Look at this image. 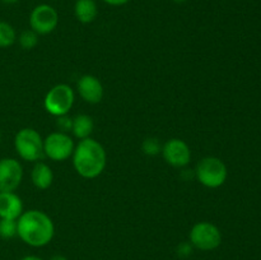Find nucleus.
Wrapping results in <instances>:
<instances>
[{
    "mask_svg": "<svg viewBox=\"0 0 261 260\" xmlns=\"http://www.w3.org/2000/svg\"><path fill=\"white\" fill-rule=\"evenodd\" d=\"M74 140L68 133L54 132L43 139V155L54 162H64L73 155Z\"/></svg>",
    "mask_w": 261,
    "mask_h": 260,
    "instance_id": "nucleus-6",
    "label": "nucleus"
},
{
    "mask_svg": "<svg viewBox=\"0 0 261 260\" xmlns=\"http://www.w3.org/2000/svg\"><path fill=\"white\" fill-rule=\"evenodd\" d=\"M22 213V199L14 191H0V218L18 219Z\"/></svg>",
    "mask_w": 261,
    "mask_h": 260,
    "instance_id": "nucleus-12",
    "label": "nucleus"
},
{
    "mask_svg": "<svg viewBox=\"0 0 261 260\" xmlns=\"http://www.w3.org/2000/svg\"><path fill=\"white\" fill-rule=\"evenodd\" d=\"M74 101H75V94H74L73 88L68 84L60 83L54 86L46 93L43 106L48 114L60 117L68 115V112L73 107Z\"/></svg>",
    "mask_w": 261,
    "mask_h": 260,
    "instance_id": "nucleus-5",
    "label": "nucleus"
},
{
    "mask_svg": "<svg viewBox=\"0 0 261 260\" xmlns=\"http://www.w3.org/2000/svg\"><path fill=\"white\" fill-rule=\"evenodd\" d=\"M17 41V32L10 23L0 20V47L12 46Z\"/></svg>",
    "mask_w": 261,
    "mask_h": 260,
    "instance_id": "nucleus-16",
    "label": "nucleus"
},
{
    "mask_svg": "<svg viewBox=\"0 0 261 260\" xmlns=\"http://www.w3.org/2000/svg\"><path fill=\"white\" fill-rule=\"evenodd\" d=\"M18 42H19L20 47L23 50H32L37 46L38 43V35L32 30H25L18 37Z\"/></svg>",
    "mask_w": 261,
    "mask_h": 260,
    "instance_id": "nucleus-18",
    "label": "nucleus"
},
{
    "mask_svg": "<svg viewBox=\"0 0 261 260\" xmlns=\"http://www.w3.org/2000/svg\"><path fill=\"white\" fill-rule=\"evenodd\" d=\"M73 166L76 173L83 178H96L103 172L107 163V154L103 145L93 138H86L75 144Z\"/></svg>",
    "mask_w": 261,
    "mask_h": 260,
    "instance_id": "nucleus-2",
    "label": "nucleus"
},
{
    "mask_svg": "<svg viewBox=\"0 0 261 260\" xmlns=\"http://www.w3.org/2000/svg\"><path fill=\"white\" fill-rule=\"evenodd\" d=\"M31 180L32 184L40 190H46L54 183V172L48 165L45 162H36L31 171Z\"/></svg>",
    "mask_w": 261,
    "mask_h": 260,
    "instance_id": "nucleus-13",
    "label": "nucleus"
},
{
    "mask_svg": "<svg viewBox=\"0 0 261 260\" xmlns=\"http://www.w3.org/2000/svg\"><path fill=\"white\" fill-rule=\"evenodd\" d=\"M59 24V13L48 4H40L33 8L30 15L31 30L38 36L54 32Z\"/></svg>",
    "mask_w": 261,
    "mask_h": 260,
    "instance_id": "nucleus-8",
    "label": "nucleus"
},
{
    "mask_svg": "<svg viewBox=\"0 0 261 260\" xmlns=\"http://www.w3.org/2000/svg\"><path fill=\"white\" fill-rule=\"evenodd\" d=\"M18 236L32 247H42L50 244L55 235L54 222L45 212L31 209L23 212L17 219Z\"/></svg>",
    "mask_w": 261,
    "mask_h": 260,
    "instance_id": "nucleus-1",
    "label": "nucleus"
},
{
    "mask_svg": "<svg viewBox=\"0 0 261 260\" xmlns=\"http://www.w3.org/2000/svg\"><path fill=\"white\" fill-rule=\"evenodd\" d=\"M142 149L145 154L153 157V155L160 154L161 150H162V145H161L160 140H158L157 138H147V139L143 142Z\"/></svg>",
    "mask_w": 261,
    "mask_h": 260,
    "instance_id": "nucleus-19",
    "label": "nucleus"
},
{
    "mask_svg": "<svg viewBox=\"0 0 261 260\" xmlns=\"http://www.w3.org/2000/svg\"><path fill=\"white\" fill-rule=\"evenodd\" d=\"M18 227L17 219H5L0 218V237L4 240L13 239L17 236Z\"/></svg>",
    "mask_w": 261,
    "mask_h": 260,
    "instance_id": "nucleus-17",
    "label": "nucleus"
},
{
    "mask_svg": "<svg viewBox=\"0 0 261 260\" xmlns=\"http://www.w3.org/2000/svg\"><path fill=\"white\" fill-rule=\"evenodd\" d=\"M191 251H193V245H191L190 242H184V244L178 245L177 254L180 255V256L182 257L189 256V255L191 254Z\"/></svg>",
    "mask_w": 261,
    "mask_h": 260,
    "instance_id": "nucleus-21",
    "label": "nucleus"
},
{
    "mask_svg": "<svg viewBox=\"0 0 261 260\" xmlns=\"http://www.w3.org/2000/svg\"><path fill=\"white\" fill-rule=\"evenodd\" d=\"M23 180V167L15 158L0 160V191H14Z\"/></svg>",
    "mask_w": 261,
    "mask_h": 260,
    "instance_id": "nucleus-10",
    "label": "nucleus"
},
{
    "mask_svg": "<svg viewBox=\"0 0 261 260\" xmlns=\"http://www.w3.org/2000/svg\"><path fill=\"white\" fill-rule=\"evenodd\" d=\"M14 148L27 162H38L43 157V138L32 127H23L15 134Z\"/></svg>",
    "mask_w": 261,
    "mask_h": 260,
    "instance_id": "nucleus-4",
    "label": "nucleus"
},
{
    "mask_svg": "<svg viewBox=\"0 0 261 260\" xmlns=\"http://www.w3.org/2000/svg\"><path fill=\"white\" fill-rule=\"evenodd\" d=\"M172 2L177 3V4H184V3H186V2H188V0H172Z\"/></svg>",
    "mask_w": 261,
    "mask_h": 260,
    "instance_id": "nucleus-26",
    "label": "nucleus"
},
{
    "mask_svg": "<svg viewBox=\"0 0 261 260\" xmlns=\"http://www.w3.org/2000/svg\"><path fill=\"white\" fill-rule=\"evenodd\" d=\"M106 4L112 5V7H120V5H125L130 2V0H103Z\"/></svg>",
    "mask_w": 261,
    "mask_h": 260,
    "instance_id": "nucleus-22",
    "label": "nucleus"
},
{
    "mask_svg": "<svg viewBox=\"0 0 261 260\" xmlns=\"http://www.w3.org/2000/svg\"><path fill=\"white\" fill-rule=\"evenodd\" d=\"M50 260H68V259H66L65 256H63V255H54Z\"/></svg>",
    "mask_w": 261,
    "mask_h": 260,
    "instance_id": "nucleus-24",
    "label": "nucleus"
},
{
    "mask_svg": "<svg viewBox=\"0 0 261 260\" xmlns=\"http://www.w3.org/2000/svg\"><path fill=\"white\" fill-rule=\"evenodd\" d=\"M0 140H2V130H0Z\"/></svg>",
    "mask_w": 261,
    "mask_h": 260,
    "instance_id": "nucleus-27",
    "label": "nucleus"
},
{
    "mask_svg": "<svg viewBox=\"0 0 261 260\" xmlns=\"http://www.w3.org/2000/svg\"><path fill=\"white\" fill-rule=\"evenodd\" d=\"M190 244L201 251H212L222 244V233L216 224L211 222H198L190 229Z\"/></svg>",
    "mask_w": 261,
    "mask_h": 260,
    "instance_id": "nucleus-7",
    "label": "nucleus"
},
{
    "mask_svg": "<svg viewBox=\"0 0 261 260\" xmlns=\"http://www.w3.org/2000/svg\"><path fill=\"white\" fill-rule=\"evenodd\" d=\"M4 4H15V3H18L19 0H2Z\"/></svg>",
    "mask_w": 261,
    "mask_h": 260,
    "instance_id": "nucleus-25",
    "label": "nucleus"
},
{
    "mask_svg": "<svg viewBox=\"0 0 261 260\" xmlns=\"http://www.w3.org/2000/svg\"><path fill=\"white\" fill-rule=\"evenodd\" d=\"M94 129L93 120L88 115H76L73 119V125H71V133L76 139L82 140L86 138H91L92 132Z\"/></svg>",
    "mask_w": 261,
    "mask_h": 260,
    "instance_id": "nucleus-15",
    "label": "nucleus"
},
{
    "mask_svg": "<svg viewBox=\"0 0 261 260\" xmlns=\"http://www.w3.org/2000/svg\"><path fill=\"white\" fill-rule=\"evenodd\" d=\"M227 167L218 157H204L195 167L196 180L209 189L221 188L227 180Z\"/></svg>",
    "mask_w": 261,
    "mask_h": 260,
    "instance_id": "nucleus-3",
    "label": "nucleus"
},
{
    "mask_svg": "<svg viewBox=\"0 0 261 260\" xmlns=\"http://www.w3.org/2000/svg\"><path fill=\"white\" fill-rule=\"evenodd\" d=\"M20 260H43V259H41V257L36 256V255H27V256L22 257V259H20Z\"/></svg>",
    "mask_w": 261,
    "mask_h": 260,
    "instance_id": "nucleus-23",
    "label": "nucleus"
},
{
    "mask_svg": "<svg viewBox=\"0 0 261 260\" xmlns=\"http://www.w3.org/2000/svg\"><path fill=\"white\" fill-rule=\"evenodd\" d=\"M76 87H78L79 96L87 103H99L103 98V86H102L101 81L92 74H86V75L81 76Z\"/></svg>",
    "mask_w": 261,
    "mask_h": 260,
    "instance_id": "nucleus-11",
    "label": "nucleus"
},
{
    "mask_svg": "<svg viewBox=\"0 0 261 260\" xmlns=\"http://www.w3.org/2000/svg\"><path fill=\"white\" fill-rule=\"evenodd\" d=\"M74 14L76 19L83 24L92 23L98 14L97 3L94 0H76L74 4Z\"/></svg>",
    "mask_w": 261,
    "mask_h": 260,
    "instance_id": "nucleus-14",
    "label": "nucleus"
},
{
    "mask_svg": "<svg viewBox=\"0 0 261 260\" xmlns=\"http://www.w3.org/2000/svg\"><path fill=\"white\" fill-rule=\"evenodd\" d=\"M166 163L176 168H182L190 163L191 149L188 143L178 138L167 140L161 150Z\"/></svg>",
    "mask_w": 261,
    "mask_h": 260,
    "instance_id": "nucleus-9",
    "label": "nucleus"
},
{
    "mask_svg": "<svg viewBox=\"0 0 261 260\" xmlns=\"http://www.w3.org/2000/svg\"><path fill=\"white\" fill-rule=\"evenodd\" d=\"M71 125H73V119L68 117L66 115L58 117V127L60 129L59 132H63V133L71 132Z\"/></svg>",
    "mask_w": 261,
    "mask_h": 260,
    "instance_id": "nucleus-20",
    "label": "nucleus"
}]
</instances>
